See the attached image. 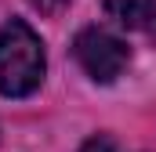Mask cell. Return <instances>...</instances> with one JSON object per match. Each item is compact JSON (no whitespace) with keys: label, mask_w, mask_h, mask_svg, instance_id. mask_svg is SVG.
<instances>
[{"label":"cell","mask_w":156,"mask_h":152,"mask_svg":"<svg viewBox=\"0 0 156 152\" xmlns=\"http://www.w3.org/2000/svg\"><path fill=\"white\" fill-rule=\"evenodd\" d=\"M44 80V47L26 22H7L0 29V94L26 98Z\"/></svg>","instance_id":"1"},{"label":"cell","mask_w":156,"mask_h":152,"mask_svg":"<svg viewBox=\"0 0 156 152\" xmlns=\"http://www.w3.org/2000/svg\"><path fill=\"white\" fill-rule=\"evenodd\" d=\"M102 7H105V15L113 22L127 26V29H142L153 18L156 0H102Z\"/></svg>","instance_id":"3"},{"label":"cell","mask_w":156,"mask_h":152,"mask_svg":"<svg viewBox=\"0 0 156 152\" xmlns=\"http://www.w3.org/2000/svg\"><path fill=\"white\" fill-rule=\"evenodd\" d=\"M80 152H123V149H120L109 134H98V138H91V141H87Z\"/></svg>","instance_id":"4"},{"label":"cell","mask_w":156,"mask_h":152,"mask_svg":"<svg viewBox=\"0 0 156 152\" xmlns=\"http://www.w3.org/2000/svg\"><path fill=\"white\" fill-rule=\"evenodd\" d=\"M73 54H76V62L83 65V73L91 76V80H98V83H113L127 69V58H131L127 54V43L116 33L98 29V26L80 29L76 43H73Z\"/></svg>","instance_id":"2"},{"label":"cell","mask_w":156,"mask_h":152,"mask_svg":"<svg viewBox=\"0 0 156 152\" xmlns=\"http://www.w3.org/2000/svg\"><path fill=\"white\" fill-rule=\"evenodd\" d=\"M29 4H33V7H37L40 15H62V11H66V4H69V0H29Z\"/></svg>","instance_id":"5"}]
</instances>
